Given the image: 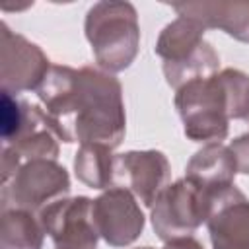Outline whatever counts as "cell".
<instances>
[{"instance_id": "6da1fadb", "label": "cell", "mask_w": 249, "mask_h": 249, "mask_svg": "<svg viewBox=\"0 0 249 249\" xmlns=\"http://www.w3.org/2000/svg\"><path fill=\"white\" fill-rule=\"evenodd\" d=\"M47 121L58 140L117 148L126 132L121 82L101 68L53 64L37 88Z\"/></svg>"}, {"instance_id": "7a4b0ae2", "label": "cell", "mask_w": 249, "mask_h": 249, "mask_svg": "<svg viewBox=\"0 0 249 249\" xmlns=\"http://www.w3.org/2000/svg\"><path fill=\"white\" fill-rule=\"evenodd\" d=\"M183 132L193 142H220L228 136L230 121L249 119V76L226 68L208 78H196L175 93Z\"/></svg>"}, {"instance_id": "3957f363", "label": "cell", "mask_w": 249, "mask_h": 249, "mask_svg": "<svg viewBox=\"0 0 249 249\" xmlns=\"http://www.w3.org/2000/svg\"><path fill=\"white\" fill-rule=\"evenodd\" d=\"M84 31L101 70L115 74L134 62L140 47V25L130 2L101 0L93 4L86 14Z\"/></svg>"}, {"instance_id": "277c9868", "label": "cell", "mask_w": 249, "mask_h": 249, "mask_svg": "<svg viewBox=\"0 0 249 249\" xmlns=\"http://www.w3.org/2000/svg\"><path fill=\"white\" fill-rule=\"evenodd\" d=\"M204 31L198 21L183 16L161 29L154 51L163 60V76L171 88L179 89L191 80L216 74L220 56L204 41Z\"/></svg>"}, {"instance_id": "5b68a950", "label": "cell", "mask_w": 249, "mask_h": 249, "mask_svg": "<svg viewBox=\"0 0 249 249\" xmlns=\"http://www.w3.org/2000/svg\"><path fill=\"white\" fill-rule=\"evenodd\" d=\"M212 191L196 185L189 177L169 183L152 206V228L165 243L193 233L206 224Z\"/></svg>"}, {"instance_id": "8992f818", "label": "cell", "mask_w": 249, "mask_h": 249, "mask_svg": "<svg viewBox=\"0 0 249 249\" xmlns=\"http://www.w3.org/2000/svg\"><path fill=\"white\" fill-rule=\"evenodd\" d=\"M70 193V175L56 160H29L2 183V210L23 208L41 212Z\"/></svg>"}, {"instance_id": "52a82bcc", "label": "cell", "mask_w": 249, "mask_h": 249, "mask_svg": "<svg viewBox=\"0 0 249 249\" xmlns=\"http://www.w3.org/2000/svg\"><path fill=\"white\" fill-rule=\"evenodd\" d=\"M0 84L2 91L21 93L43 84L51 70L47 54L29 39L14 33L6 23L0 25Z\"/></svg>"}, {"instance_id": "ba28073f", "label": "cell", "mask_w": 249, "mask_h": 249, "mask_svg": "<svg viewBox=\"0 0 249 249\" xmlns=\"http://www.w3.org/2000/svg\"><path fill=\"white\" fill-rule=\"evenodd\" d=\"M93 200L72 196L51 202L39 212L45 233L54 241V249H97V230L91 216Z\"/></svg>"}, {"instance_id": "9c48e42d", "label": "cell", "mask_w": 249, "mask_h": 249, "mask_svg": "<svg viewBox=\"0 0 249 249\" xmlns=\"http://www.w3.org/2000/svg\"><path fill=\"white\" fill-rule=\"evenodd\" d=\"M91 216L99 237L111 247L134 243L144 230V214L136 196L124 187H111L91 204Z\"/></svg>"}, {"instance_id": "30bf717a", "label": "cell", "mask_w": 249, "mask_h": 249, "mask_svg": "<svg viewBox=\"0 0 249 249\" xmlns=\"http://www.w3.org/2000/svg\"><path fill=\"white\" fill-rule=\"evenodd\" d=\"M169 160L160 150H130L115 156V187L128 189L148 208L169 185Z\"/></svg>"}, {"instance_id": "8fae6325", "label": "cell", "mask_w": 249, "mask_h": 249, "mask_svg": "<svg viewBox=\"0 0 249 249\" xmlns=\"http://www.w3.org/2000/svg\"><path fill=\"white\" fill-rule=\"evenodd\" d=\"M206 228L212 249H249V198L235 185L212 191Z\"/></svg>"}, {"instance_id": "7c38bea8", "label": "cell", "mask_w": 249, "mask_h": 249, "mask_svg": "<svg viewBox=\"0 0 249 249\" xmlns=\"http://www.w3.org/2000/svg\"><path fill=\"white\" fill-rule=\"evenodd\" d=\"M177 16L198 21L204 29H220L235 41L249 43V0L173 2Z\"/></svg>"}, {"instance_id": "4fadbf2b", "label": "cell", "mask_w": 249, "mask_h": 249, "mask_svg": "<svg viewBox=\"0 0 249 249\" xmlns=\"http://www.w3.org/2000/svg\"><path fill=\"white\" fill-rule=\"evenodd\" d=\"M235 173V156L231 148L224 146L222 142L204 144L198 152L193 154L185 169V177L208 191H218L233 185Z\"/></svg>"}, {"instance_id": "5bb4252c", "label": "cell", "mask_w": 249, "mask_h": 249, "mask_svg": "<svg viewBox=\"0 0 249 249\" xmlns=\"http://www.w3.org/2000/svg\"><path fill=\"white\" fill-rule=\"evenodd\" d=\"M115 156L113 148L103 144H80L74 156V173L78 181L91 189L115 187Z\"/></svg>"}, {"instance_id": "9a60e30c", "label": "cell", "mask_w": 249, "mask_h": 249, "mask_svg": "<svg viewBox=\"0 0 249 249\" xmlns=\"http://www.w3.org/2000/svg\"><path fill=\"white\" fill-rule=\"evenodd\" d=\"M45 230L35 212L23 208L2 210L0 249H43Z\"/></svg>"}, {"instance_id": "2e32d148", "label": "cell", "mask_w": 249, "mask_h": 249, "mask_svg": "<svg viewBox=\"0 0 249 249\" xmlns=\"http://www.w3.org/2000/svg\"><path fill=\"white\" fill-rule=\"evenodd\" d=\"M23 115H25V101H19L14 93L2 91V103H0V130H2V140L8 144L10 140L16 138L23 124Z\"/></svg>"}, {"instance_id": "e0dca14e", "label": "cell", "mask_w": 249, "mask_h": 249, "mask_svg": "<svg viewBox=\"0 0 249 249\" xmlns=\"http://www.w3.org/2000/svg\"><path fill=\"white\" fill-rule=\"evenodd\" d=\"M230 148H231V152H233V156H235L237 173L249 175V132L237 136L235 140H231Z\"/></svg>"}, {"instance_id": "ac0fdd59", "label": "cell", "mask_w": 249, "mask_h": 249, "mask_svg": "<svg viewBox=\"0 0 249 249\" xmlns=\"http://www.w3.org/2000/svg\"><path fill=\"white\" fill-rule=\"evenodd\" d=\"M161 249H204V247L195 237H179V239L165 241V245Z\"/></svg>"}]
</instances>
